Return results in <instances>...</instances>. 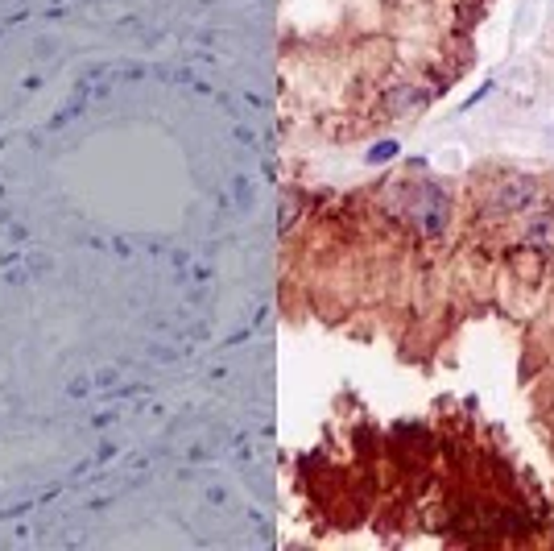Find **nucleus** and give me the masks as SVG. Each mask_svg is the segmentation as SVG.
Here are the masks:
<instances>
[{
    "label": "nucleus",
    "instance_id": "nucleus-1",
    "mask_svg": "<svg viewBox=\"0 0 554 551\" xmlns=\"http://www.w3.org/2000/svg\"><path fill=\"white\" fill-rule=\"evenodd\" d=\"M447 212H451L447 191H438V187H430V182H422V187H414L405 216L414 220V228H418V233L435 236V233H443V228H447Z\"/></svg>",
    "mask_w": 554,
    "mask_h": 551
},
{
    "label": "nucleus",
    "instance_id": "nucleus-2",
    "mask_svg": "<svg viewBox=\"0 0 554 551\" xmlns=\"http://www.w3.org/2000/svg\"><path fill=\"white\" fill-rule=\"evenodd\" d=\"M542 199V187L534 179H513L505 187H497V208L501 212H526Z\"/></svg>",
    "mask_w": 554,
    "mask_h": 551
},
{
    "label": "nucleus",
    "instance_id": "nucleus-3",
    "mask_svg": "<svg viewBox=\"0 0 554 551\" xmlns=\"http://www.w3.org/2000/svg\"><path fill=\"white\" fill-rule=\"evenodd\" d=\"M526 241L534 244V249H542V254L550 249V244H554V216H550V212H546V216H534V220H529Z\"/></svg>",
    "mask_w": 554,
    "mask_h": 551
}]
</instances>
